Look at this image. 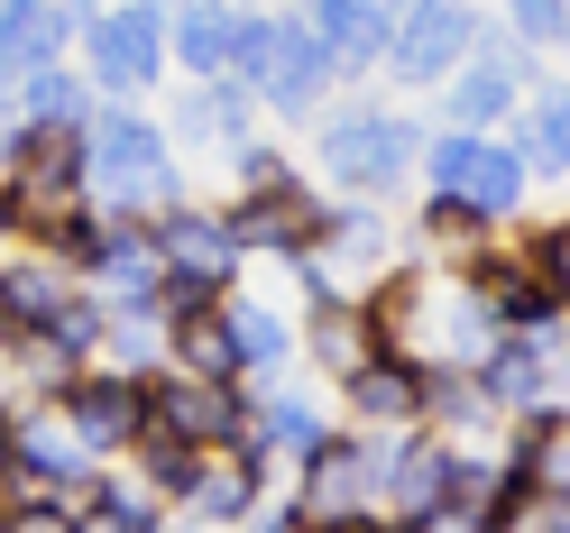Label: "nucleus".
I'll list each match as a JSON object with an SVG mask.
<instances>
[{"instance_id":"1","label":"nucleus","mask_w":570,"mask_h":533,"mask_svg":"<svg viewBox=\"0 0 570 533\" xmlns=\"http://www.w3.org/2000/svg\"><path fill=\"white\" fill-rule=\"evenodd\" d=\"M230 65H239L248 83H267L285 111H304V101L323 92V65H332V56H323V38H313L304 19H276V28L258 19V28H239V56H230Z\"/></svg>"},{"instance_id":"2","label":"nucleus","mask_w":570,"mask_h":533,"mask_svg":"<svg viewBox=\"0 0 570 533\" xmlns=\"http://www.w3.org/2000/svg\"><path fill=\"white\" fill-rule=\"evenodd\" d=\"M83 175H101V185H111V203L138 211V203L166 194V138H157L148 120L111 111V120H92V138H83Z\"/></svg>"},{"instance_id":"3","label":"nucleus","mask_w":570,"mask_h":533,"mask_svg":"<svg viewBox=\"0 0 570 533\" xmlns=\"http://www.w3.org/2000/svg\"><path fill=\"white\" fill-rule=\"evenodd\" d=\"M433 185H442V203L497 221V211H515V194H524V157L488 148V138H442L433 148Z\"/></svg>"},{"instance_id":"4","label":"nucleus","mask_w":570,"mask_h":533,"mask_svg":"<svg viewBox=\"0 0 570 533\" xmlns=\"http://www.w3.org/2000/svg\"><path fill=\"white\" fill-rule=\"evenodd\" d=\"M148 433H175L185 451H212V442H239L248 423H239L222 377H166V386H148Z\"/></svg>"},{"instance_id":"5","label":"nucleus","mask_w":570,"mask_h":533,"mask_svg":"<svg viewBox=\"0 0 570 533\" xmlns=\"http://www.w3.org/2000/svg\"><path fill=\"white\" fill-rule=\"evenodd\" d=\"M405 120H386V111H341V120H323V157H332V175L341 185H386V175H405Z\"/></svg>"},{"instance_id":"6","label":"nucleus","mask_w":570,"mask_h":533,"mask_svg":"<svg viewBox=\"0 0 570 533\" xmlns=\"http://www.w3.org/2000/svg\"><path fill=\"white\" fill-rule=\"evenodd\" d=\"M138 423H148V386H129V377H83L65 396V433L83 451H129Z\"/></svg>"},{"instance_id":"7","label":"nucleus","mask_w":570,"mask_h":533,"mask_svg":"<svg viewBox=\"0 0 570 533\" xmlns=\"http://www.w3.org/2000/svg\"><path fill=\"white\" fill-rule=\"evenodd\" d=\"M470 47V10L460 0H414L405 28H396V65H405V83H433L451 75V56Z\"/></svg>"},{"instance_id":"8","label":"nucleus","mask_w":570,"mask_h":533,"mask_svg":"<svg viewBox=\"0 0 570 533\" xmlns=\"http://www.w3.org/2000/svg\"><path fill=\"white\" fill-rule=\"evenodd\" d=\"M185 496H194V515L230 524V515H248V506H258V460H248L239 442H212V451H194Z\"/></svg>"},{"instance_id":"9","label":"nucleus","mask_w":570,"mask_h":533,"mask_svg":"<svg viewBox=\"0 0 570 533\" xmlns=\"http://www.w3.org/2000/svg\"><path fill=\"white\" fill-rule=\"evenodd\" d=\"M92 65H101V83H148L157 75V10H101L92 28Z\"/></svg>"},{"instance_id":"10","label":"nucleus","mask_w":570,"mask_h":533,"mask_svg":"<svg viewBox=\"0 0 570 533\" xmlns=\"http://www.w3.org/2000/svg\"><path fill=\"white\" fill-rule=\"evenodd\" d=\"M377 487V451H313V487H304V524L360 515Z\"/></svg>"},{"instance_id":"11","label":"nucleus","mask_w":570,"mask_h":533,"mask_svg":"<svg viewBox=\"0 0 570 533\" xmlns=\"http://www.w3.org/2000/svg\"><path fill=\"white\" fill-rule=\"evenodd\" d=\"M166 258H175V276H194V286H222L239 239L222 221H203V211H185V221H166Z\"/></svg>"},{"instance_id":"12","label":"nucleus","mask_w":570,"mask_h":533,"mask_svg":"<svg viewBox=\"0 0 570 533\" xmlns=\"http://www.w3.org/2000/svg\"><path fill=\"white\" fill-rule=\"evenodd\" d=\"M92 267L111 276V295H120V304H148V295L166 286V248H148L138 230H111V239H92Z\"/></svg>"},{"instance_id":"13","label":"nucleus","mask_w":570,"mask_h":533,"mask_svg":"<svg viewBox=\"0 0 570 533\" xmlns=\"http://www.w3.org/2000/svg\"><path fill=\"white\" fill-rule=\"evenodd\" d=\"M304 28H313V38H323V56H341V65H377V47H386V28L360 10V0H313Z\"/></svg>"},{"instance_id":"14","label":"nucleus","mask_w":570,"mask_h":533,"mask_svg":"<svg viewBox=\"0 0 570 533\" xmlns=\"http://www.w3.org/2000/svg\"><path fill=\"white\" fill-rule=\"evenodd\" d=\"M56 38H65V19L47 10V0H0V47H10L19 75H47V65H56Z\"/></svg>"},{"instance_id":"15","label":"nucleus","mask_w":570,"mask_h":533,"mask_svg":"<svg viewBox=\"0 0 570 533\" xmlns=\"http://www.w3.org/2000/svg\"><path fill=\"white\" fill-rule=\"evenodd\" d=\"M350 405L377 423H405V414H423V377L405 359H368V368H350Z\"/></svg>"},{"instance_id":"16","label":"nucleus","mask_w":570,"mask_h":533,"mask_svg":"<svg viewBox=\"0 0 570 533\" xmlns=\"http://www.w3.org/2000/svg\"><path fill=\"white\" fill-rule=\"evenodd\" d=\"M377 487L396 496L405 515H433V506H451V460H442V451H405V460H377Z\"/></svg>"},{"instance_id":"17","label":"nucleus","mask_w":570,"mask_h":533,"mask_svg":"<svg viewBox=\"0 0 570 533\" xmlns=\"http://www.w3.org/2000/svg\"><path fill=\"white\" fill-rule=\"evenodd\" d=\"M175 47H185V65H194V75H222V65L239 56V19H230V10H185Z\"/></svg>"},{"instance_id":"18","label":"nucleus","mask_w":570,"mask_h":533,"mask_svg":"<svg viewBox=\"0 0 570 533\" xmlns=\"http://www.w3.org/2000/svg\"><path fill=\"white\" fill-rule=\"evenodd\" d=\"M304 230H313V211H304L295 194H258V203L230 221V239H267V248H295Z\"/></svg>"},{"instance_id":"19","label":"nucleus","mask_w":570,"mask_h":533,"mask_svg":"<svg viewBox=\"0 0 570 533\" xmlns=\"http://www.w3.org/2000/svg\"><path fill=\"white\" fill-rule=\"evenodd\" d=\"M222 332H230V359H239V368H276V359H285V323L258 313V304L222 313Z\"/></svg>"},{"instance_id":"20","label":"nucleus","mask_w":570,"mask_h":533,"mask_svg":"<svg viewBox=\"0 0 570 533\" xmlns=\"http://www.w3.org/2000/svg\"><path fill=\"white\" fill-rule=\"evenodd\" d=\"M524 157H533V166H552V175L570 166V92H552L543 111L524 120Z\"/></svg>"},{"instance_id":"21","label":"nucleus","mask_w":570,"mask_h":533,"mask_svg":"<svg viewBox=\"0 0 570 533\" xmlns=\"http://www.w3.org/2000/svg\"><path fill=\"white\" fill-rule=\"evenodd\" d=\"M28 120H38V129H75L83 120V92L47 65V75H28Z\"/></svg>"},{"instance_id":"22","label":"nucleus","mask_w":570,"mask_h":533,"mask_svg":"<svg viewBox=\"0 0 570 533\" xmlns=\"http://www.w3.org/2000/svg\"><path fill=\"white\" fill-rule=\"evenodd\" d=\"M515 101V65H479V75H460V120H497Z\"/></svg>"},{"instance_id":"23","label":"nucleus","mask_w":570,"mask_h":533,"mask_svg":"<svg viewBox=\"0 0 570 533\" xmlns=\"http://www.w3.org/2000/svg\"><path fill=\"white\" fill-rule=\"evenodd\" d=\"M185 368H194V377H230V368H239V359H230V332L212 323V313L185 323Z\"/></svg>"},{"instance_id":"24","label":"nucleus","mask_w":570,"mask_h":533,"mask_svg":"<svg viewBox=\"0 0 570 533\" xmlns=\"http://www.w3.org/2000/svg\"><path fill=\"white\" fill-rule=\"evenodd\" d=\"M276 451H323V423H313V405H267V433Z\"/></svg>"},{"instance_id":"25","label":"nucleus","mask_w":570,"mask_h":533,"mask_svg":"<svg viewBox=\"0 0 570 533\" xmlns=\"http://www.w3.org/2000/svg\"><path fill=\"white\" fill-rule=\"evenodd\" d=\"M323 359L350 377V368H368V332L350 323V313H323Z\"/></svg>"},{"instance_id":"26","label":"nucleus","mask_w":570,"mask_h":533,"mask_svg":"<svg viewBox=\"0 0 570 533\" xmlns=\"http://www.w3.org/2000/svg\"><path fill=\"white\" fill-rule=\"evenodd\" d=\"M0 533H75V515H65V506H38V496H19V506L0 515Z\"/></svg>"},{"instance_id":"27","label":"nucleus","mask_w":570,"mask_h":533,"mask_svg":"<svg viewBox=\"0 0 570 533\" xmlns=\"http://www.w3.org/2000/svg\"><path fill=\"white\" fill-rule=\"evenodd\" d=\"M561 0H515V28H524V38H561Z\"/></svg>"},{"instance_id":"28","label":"nucleus","mask_w":570,"mask_h":533,"mask_svg":"<svg viewBox=\"0 0 570 533\" xmlns=\"http://www.w3.org/2000/svg\"><path fill=\"white\" fill-rule=\"evenodd\" d=\"M543 267H561V286H570V230H552V239H543Z\"/></svg>"},{"instance_id":"29","label":"nucleus","mask_w":570,"mask_h":533,"mask_svg":"<svg viewBox=\"0 0 570 533\" xmlns=\"http://www.w3.org/2000/svg\"><path fill=\"white\" fill-rule=\"evenodd\" d=\"M10 83H28V75H19V65H10V47H0V92H10Z\"/></svg>"},{"instance_id":"30","label":"nucleus","mask_w":570,"mask_h":533,"mask_svg":"<svg viewBox=\"0 0 570 533\" xmlns=\"http://www.w3.org/2000/svg\"><path fill=\"white\" fill-rule=\"evenodd\" d=\"M10 340H28V332H19V323H10V304H0V349H10Z\"/></svg>"},{"instance_id":"31","label":"nucleus","mask_w":570,"mask_h":533,"mask_svg":"<svg viewBox=\"0 0 570 533\" xmlns=\"http://www.w3.org/2000/svg\"><path fill=\"white\" fill-rule=\"evenodd\" d=\"M267 533H313V524H304V515H276V524H267Z\"/></svg>"},{"instance_id":"32","label":"nucleus","mask_w":570,"mask_h":533,"mask_svg":"<svg viewBox=\"0 0 570 533\" xmlns=\"http://www.w3.org/2000/svg\"><path fill=\"white\" fill-rule=\"evenodd\" d=\"M10 221H19V203H0V230H10Z\"/></svg>"},{"instance_id":"33","label":"nucleus","mask_w":570,"mask_h":533,"mask_svg":"<svg viewBox=\"0 0 570 533\" xmlns=\"http://www.w3.org/2000/svg\"><path fill=\"white\" fill-rule=\"evenodd\" d=\"M360 10H368V19H377V10H386V0H360Z\"/></svg>"},{"instance_id":"34","label":"nucleus","mask_w":570,"mask_h":533,"mask_svg":"<svg viewBox=\"0 0 570 533\" xmlns=\"http://www.w3.org/2000/svg\"><path fill=\"white\" fill-rule=\"evenodd\" d=\"M0 451H10V433H0Z\"/></svg>"}]
</instances>
